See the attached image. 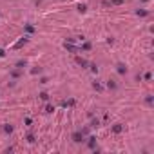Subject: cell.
<instances>
[{
    "mask_svg": "<svg viewBox=\"0 0 154 154\" xmlns=\"http://www.w3.org/2000/svg\"><path fill=\"white\" fill-rule=\"evenodd\" d=\"M64 47L67 49L69 53H78V47H76V45H75V42H73V40H65Z\"/></svg>",
    "mask_w": 154,
    "mask_h": 154,
    "instance_id": "cell-1",
    "label": "cell"
},
{
    "mask_svg": "<svg viewBox=\"0 0 154 154\" xmlns=\"http://www.w3.org/2000/svg\"><path fill=\"white\" fill-rule=\"evenodd\" d=\"M40 98H42V100H49V96H47V92H42V94H40Z\"/></svg>",
    "mask_w": 154,
    "mask_h": 154,
    "instance_id": "cell-7",
    "label": "cell"
},
{
    "mask_svg": "<svg viewBox=\"0 0 154 154\" xmlns=\"http://www.w3.org/2000/svg\"><path fill=\"white\" fill-rule=\"evenodd\" d=\"M118 73H120V75H125V73H127V67L120 64V65H118Z\"/></svg>",
    "mask_w": 154,
    "mask_h": 154,
    "instance_id": "cell-3",
    "label": "cell"
},
{
    "mask_svg": "<svg viewBox=\"0 0 154 154\" xmlns=\"http://www.w3.org/2000/svg\"><path fill=\"white\" fill-rule=\"evenodd\" d=\"M4 131H5V132H11V131H13V127H11V125H5V127H4Z\"/></svg>",
    "mask_w": 154,
    "mask_h": 154,
    "instance_id": "cell-8",
    "label": "cell"
},
{
    "mask_svg": "<svg viewBox=\"0 0 154 154\" xmlns=\"http://www.w3.org/2000/svg\"><path fill=\"white\" fill-rule=\"evenodd\" d=\"M84 134H85V131L84 132H75V134H73V140H75V142H82Z\"/></svg>",
    "mask_w": 154,
    "mask_h": 154,
    "instance_id": "cell-2",
    "label": "cell"
},
{
    "mask_svg": "<svg viewBox=\"0 0 154 154\" xmlns=\"http://www.w3.org/2000/svg\"><path fill=\"white\" fill-rule=\"evenodd\" d=\"M114 132H122V125H114V129H112Z\"/></svg>",
    "mask_w": 154,
    "mask_h": 154,
    "instance_id": "cell-5",
    "label": "cell"
},
{
    "mask_svg": "<svg viewBox=\"0 0 154 154\" xmlns=\"http://www.w3.org/2000/svg\"><path fill=\"white\" fill-rule=\"evenodd\" d=\"M78 64H80V65H82V67H85V65H87V62H85V60H82V58H80V60H78Z\"/></svg>",
    "mask_w": 154,
    "mask_h": 154,
    "instance_id": "cell-6",
    "label": "cell"
},
{
    "mask_svg": "<svg viewBox=\"0 0 154 154\" xmlns=\"http://www.w3.org/2000/svg\"><path fill=\"white\" fill-rule=\"evenodd\" d=\"M138 15H140V16H145V15H147V11H143V9L140 11V9H138Z\"/></svg>",
    "mask_w": 154,
    "mask_h": 154,
    "instance_id": "cell-9",
    "label": "cell"
},
{
    "mask_svg": "<svg viewBox=\"0 0 154 154\" xmlns=\"http://www.w3.org/2000/svg\"><path fill=\"white\" fill-rule=\"evenodd\" d=\"M94 140H96V138H89V147H91V149H94V147H96V142H94Z\"/></svg>",
    "mask_w": 154,
    "mask_h": 154,
    "instance_id": "cell-4",
    "label": "cell"
},
{
    "mask_svg": "<svg viewBox=\"0 0 154 154\" xmlns=\"http://www.w3.org/2000/svg\"><path fill=\"white\" fill-rule=\"evenodd\" d=\"M109 87H111V89H116V84H114V82L111 80V82H109Z\"/></svg>",
    "mask_w": 154,
    "mask_h": 154,
    "instance_id": "cell-11",
    "label": "cell"
},
{
    "mask_svg": "<svg viewBox=\"0 0 154 154\" xmlns=\"http://www.w3.org/2000/svg\"><path fill=\"white\" fill-rule=\"evenodd\" d=\"M91 49V44H84V51H89Z\"/></svg>",
    "mask_w": 154,
    "mask_h": 154,
    "instance_id": "cell-10",
    "label": "cell"
},
{
    "mask_svg": "<svg viewBox=\"0 0 154 154\" xmlns=\"http://www.w3.org/2000/svg\"><path fill=\"white\" fill-rule=\"evenodd\" d=\"M112 4H122V0H112Z\"/></svg>",
    "mask_w": 154,
    "mask_h": 154,
    "instance_id": "cell-12",
    "label": "cell"
}]
</instances>
